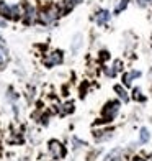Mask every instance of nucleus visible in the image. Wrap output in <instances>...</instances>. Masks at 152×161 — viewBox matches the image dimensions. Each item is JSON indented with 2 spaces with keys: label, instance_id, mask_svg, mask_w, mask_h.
I'll return each mask as SVG.
<instances>
[{
  "label": "nucleus",
  "instance_id": "16",
  "mask_svg": "<svg viewBox=\"0 0 152 161\" xmlns=\"http://www.w3.org/2000/svg\"><path fill=\"white\" fill-rule=\"evenodd\" d=\"M150 130L147 127H141L139 128V136H137V143L139 145H147L150 142Z\"/></svg>",
  "mask_w": 152,
  "mask_h": 161
},
{
  "label": "nucleus",
  "instance_id": "2",
  "mask_svg": "<svg viewBox=\"0 0 152 161\" xmlns=\"http://www.w3.org/2000/svg\"><path fill=\"white\" fill-rule=\"evenodd\" d=\"M59 18H61L59 5H57V2H53V3L44 5V7L39 10L38 23H41L43 26H54Z\"/></svg>",
  "mask_w": 152,
  "mask_h": 161
},
{
  "label": "nucleus",
  "instance_id": "14",
  "mask_svg": "<svg viewBox=\"0 0 152 161\" xmlns=\"http://www.w3.org/2000/svg\"><path fill=\"white\" fill-rule=\"evenodd\" d=\"M100 72H101V76L106 77L108 80H114V79L119 76L118 72L113 69V66H111L110 63H108V64H101V66H100Z\"/></svg>",
  "mask_w": 152,
  "mask_h": 161
},
{
  "label": "nucleus",
  "instance_id": "6",
  "mask_svg": "<svg viewBox=\"0 0 152 161\" xmlns=\"http://www.w3.org/2000/svg\"><path fill=\"white\" fill-rule=\"evenodd\" d=\"M141 77H142V71L137 69V68H131V69L124 71V72L119 76V79H121L119 82L124 86V87H128V89H133L134 82H136V80H139Z\"/></svg>",
  "mask_w": 152,
  "mask_h": 161
},
{
  "label": "nucleus",
  "instance_id": "26",
  "mask_svg": "<svg viewBox=\"0 0 152 161\" xmlns=\"http://www.w3.org/2000/svg\"><path fill=\"white\" fill-rule=\"evenodd\" d=\"M7 26H8V21L0 17V28H7Z\"/></svg>",
  "mask_w": 152,
  "mask_h": 161
},
{
  "label": "nucleus",
  "instance_id": "30",
  "mask_svg": "<svg viewBox=\"0 0 152 161\" xmlns=\"http://www.w3.org/2000/svg\"><path fill=\"white\" fill-rule=\"evenodd\" d=\"M150 161H152V158H150Z\"/></svg>",
  "mask_w": 152,
  "mask_h": 161
},
{
  "label": "nucleus",
  "instance_id": "12",
  "mask_svg": "<svg viewBox=\"0 0 152 161\" xmlns=\"http://www.w3.org/2000/svg\"><path fill=\"white\" fill-rule=\"evenodd\" d=\"M103 161H128V151L121 146H116L103 158Z\"/></svg>",
  "mask_w": 152,
  "mask_h": 161
},
{
  "label": "nucleus",
  "instance_id": "10",
  "mask_svg": "<svg viewBox=\"0 0 152 161\" xmlns=\"http://www.w3.org/2000/svg\"><path fill=\"white\" fill-rule=\"evenodd\" d=\"M84 41H85V36H84V33H80V31L72 36V41H70V54L74 56V58L80 54V51H82V48H84Z\"/></svg>",
  "mask_w": 152,
  "mask_h": 161
},
{
  "label": "nucleus",
  "instance_id": "7",
  "mask_svg": "<svg viewBox=\"0 0 152 161\" xmlns=\"http://www.w3.org/2000/svg\"><path fill=\"white\" fill-rule=\"evenodd\" d=\"M114 136V128H110V127H100L97 130H93V138H95L97 143H106L113 140Z\"/></svg>",
  "mask_w": 152,
  "mask_h": 161
},
{
  "label": "nucleus",
  "instance_id": "8",
  "mask_svg": "<svg viewBox=\"0 0 152 161\" xmlns=\"http://www.w3.org/2000/svg\"><path fill=\"white\" fill-rule=\"evenodd\" d=\"M49 155L53 156L54 159H62V158H66L67 150H66V146H64L61 142L51 140L49 142Z\"/></svg>",
  "mask_w": 152,
  "mask_h": 161
},
{
  "label": "nucleus",
  "instance_id": "4",
  "mask_svg": "<svg viewBox=\"0 0 152 161\" xmlns=\"http://www.w3.org/2000/svg\"><path fill=\"white\" fill-rule=\"evenodd\" d=\"M64 63V51L62 49H53L44 54L43 58V66L48 69H53L56 66H61Z\"/></svg>",
  "mask_w": 152,
  "mask_h": 161
},
{
  "label": "nucleus",
  "instance_id": "11",
  "mask_svg": "<svg viewBox=\"0 0 152 161\" xmlns=\"http://www.w3.org/2000/svg\"><path fill=\"white\" fill-rule=\"evenodd\" d=\"M113 92L116 94V99H119L123 104H128L131 100V92H129L128 87H124L121 82H114L113 84Z\"/></svg>",
  "mask_w": 152,
  "mask_h": 161
},
{
  "label": "nucleus",
  "instance_id": "18",
  "mask_svg": "<svg viewBox=\"0 0 152 161\" xmlns=\"http://www.w3.org/2000/svg\"><path fill=\"white\" fill-rule=\"evenodd\" d=\"M110 64L113 66V69L116 71L119 76H121L123 72L126 71V64H124V59H121V58H113V59L110 61Z\"/></svg>",
  "mask_w": 152,
  "mask_h": 161
},
{
  "label": "nucleus",
  "instance_id": "24",
  "mask_svg": "<svg viewBox=\"0 0 152 161\" xmlns=\"http://www.w3.org/2000/svg\"><path fill=\"white\" fill-rule=\"evenodd\" d=\"M7 68V56L0 51V71H3Z\"/></svg>",
  "mask_w": 152,
  "mask_h": 161
},
{
  "label": "nucleus",
  "instance_id": "27",
  "mask_svg": "<svg viewBox=\"0 0 152 161\" xmlns=\"http://www.w3.org/2000/svg\"><path fill=\"white\" fill-rule=\"evenodd\" d=\"M69 2H70L72 5H74V7H79L80 3H84V0H69Z\"/></svg>",
  "mask_w": 152,
  "mask_h": 161
},
{
  "label": "nucleus",
  "instance_id": "9",
  "mask_svg": "<svg viewBox=\"0 0 152 161\" xmlns=\"http://www.w3.org/2000/svg\"><path fill=\"white\" fill-rule=\"evenodd\" d=\"M136 45H137V43H136V36L131 31H124V33H123V53H124L126 56L133 54Z\"/></svg>",
  "mask_w": 152,
  "mask_h": 161
},
{
  "label": "nucleus",
  "instance_id": "19",
  "mask_svg": "<svg viewBox=\"0 0 152 161\" xmlns=\"http://www.w3.org/2000/svg\"><path fill=\"white\" fill-rule=\"evenodd\" d=\"M5 97H7V100H8L10 104H18V99H20L18 92H17L15 89H13L12 86L7 87V94H5Z\"/></svg>",
  "mask_w": 152,
  "mask_h": 161
},
{
  "label": "nucleus",
  "instance_id": "20",
  "mask_svg": "<svg viewBox=\"0 0 152 161\" xmlns=\"http://www.w3.org/2000/svg\"><path fill=\"white\" fill-rule=\"evenodd\" d=\"M75 110V104L74 102H66V104H62L61 108H59V115H69Z\"/></svg>",
  "mask_w": 152,
  "mask_h": 161
},
{
  "label": "nucleus",
  "instance_id": "13",
  "mask_svg": "<svg viewBox=\"0 0 152 161\" xmlns=\"http://www.w3.org/2000/svg\"><path fill=\"white\" fill-rule=\"evenodd\" d=\"M129 92H131V100L137 102V104H146V102H147V96L144 94L142 87H139V86H133V89L129 91Z\"/></svg>",
  "mask_w": 152,
  "mask_h": 161
},
{
  "label": "nucleus",
  "instance_id": "22",
  "mask_svg": "<svg viewBox=\"0 0 152 161\" xmlns=\"http://www.w3.org/2000/svg\"><path fill=\"white\" fill-rule=\"evenodd\" d=\"M0 51H2L5 56H8V46H7V41L2 35H0Z\"/></svg>",
  "mask_w": 152,
  "mask_h": 161
},
{
  "label": "nucleus",
  "instance_id": "25",
  "mask_svg": "<svg viewBox=\"0 0 152 161\" xmlns=\"http://www.w3.org/2000/svg\"><path fill=\"white\" fill-rule=\"evenodd\" d=\"M147 80H149V86H150V91H152V64L149 66V71H147Z\"/></svg>",
  "mask_w": 152,
  "mask_h": 161
},
{
  "label": "nucleus",
  "instance_id": "3",
  "mask_svg": "<svg viewBox=\"0 0 152 161\" xmlns=\"http://www.w3.org/2000/svg\"><path fill=\"white\" fill-rule=\"evenodd\" d=\"M90 20L97 25V28H106V26H110L111 20H113V12L105 8V7H97L95 12L92 13Z\"/></svg>",
  "mask_w": 152,
  "mask_h": 161
},
{
  "label": "nucleus",
  "instance_id": "28",
  "mask_svg": "<svg viewBox=\"0 0 152 161\" xmlns=\"http://www.w3.org/2000/svg\"><path fill=\"white\" fill-rule=\"evenodd\" d=\"M131 161H146V159H144L142 156H134V158H133Z\"/></svg>",
  "mask_w": 152,
  "mask_h": 161
},
{
  "label": "nucleus",
  "instance_id": "21",
  "mask_svg": "<svg viewBox=\"0 0 152 161\" xmlns=\"http://www.w3.org/2000/svg\"><path fill=\"white\" fill-rule=\"evenodd\" d=\"M84 146H87V143L84 140H80V138H77V136H72V148L80 150V148H84Z\"/></svg>",
  "mask_w": 152,
  "mask_h": 161
},
{
  "label": "nucleus",
  "instance_id": "29",
  "mask_svg": "<svg viewBox=\"0 0 152 161\" xmlns=\"http://www.w3.org/2000/svg\"><path fill=\"white\" fill-rule=\"evenodd\" d=\"M147 5H149V8H152V0H147Z\"/></svg>",
  "mask_w": 152,
  "mask_h": 161
},
{
  "label": "nucleus",
  "instance_id": "17",
  "mask_svg": "<svg viewBox=\"0 0 152 161\" xmlns=\"http://www.w3.org/2000/svg\"><path fill=\"white\" fill-rule=\"evenodd\" d=\"M97 59H98V64L101 66V64H108V63H110V61L113 59V56H111V53H110L106 48H101V49H98Z\"/></svg>",
  "mask_w": 152,
  "mask_h": 161
},
{
  "label": "nucleus",
  "instance_id": "15",
  "mask_svg": "<svg viewBox=\"0 0 152 161\" xmlns=\"http://www.w3.org/2000/svg\"><path fill=\"white\" fill-rule=\"evenodd\" d=\"M113 17L121 15L123 12H126V8L129 7V0H113Z\"/></svg>",
  "mask_w": 152,
  "mask_h": 161
},
{
  "label": "nucleus",
  "instance_id": "1",
  "mask_svg": "<svg viewBox=\"0 0 152 161\" xmlns=\"http://www.w3.org/2000/svg\"><path fill=\"white\" fill-rule=\"evenodd\" d=\"M121 105L123 102L119 99H110L106 100L103 107L100 108V119L97 122V125L100 123V125H108V123H113L114 120H116V117L119 115L121 112Z\"/></svg>",
  "mask_w": 152,
  "mask_h": 161
},
{
  "label": "nucleus",
  "instance_id": "23",
  "mask_svg": "<svg viewBox=\"0 0 152 161\" xmlns=\"http://www.w3.org/2000/svg\"><path fill=\"white\" fill-rule=\"evenodd\" d=\"M134 3L139 7L141 10H146V8H149V5H147V0H134Z\"/></svg>",
  "mask_w": 152,
  "mask_h": 161
},
{
  "label": "nucleus",
  "instance_id": "5",
  "mask_svg": "<svg viewBox=\"0 0 152 161\" xmlns=\"http://www.w3.org/2000/svg\"><path fill=\"white\" fill-rule=\"evenodd\" d=\"M38 15L39 10L36 8V5H33L31 2H23V15H21V20H23L25 25H34L38 23Z\"/></svg>",
  "mask_w": 152,
  "mask_h": 161
}]
</instances>
